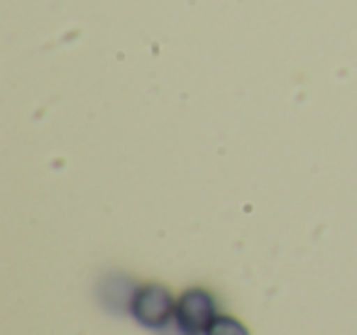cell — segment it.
Segmentation results:
<instances>
[{"label":"cell","mask_w":357,"mask_h":335,"mask_svg":"<svg viewBox=\"0 0 357 335\" xmlns=\"http://www.w3.org/2000/svg\"><path fill=\"white\" fill-rule=\"evenodd\" d=\"M176 311V301L169 294V289L159 284H144L135 289L132 299H130V313L135 315L139 325L152 330H162L169 325Z\"/></svg>","instance_id":"cell-1"},{"label":"cell","mask_w":357,"mask_h":335,"mask_svg":"<svg viewBox=\"0 0 357 335\" xmlns=\"http://www.w3.org/2000/svg\"><path fill=\"white\" fill-rule=\"evenodd\" d=\"M215 315V299L206 289H186L176 299L174 320L186 335H204Z\"/></svg>","instance_id":"cell-2"},{"label":"cell","mask_w":357,"mask_h":335,"mask_svg":"<svg viewBox=\"0 0 357 335\" xmlns=\"http://www.w3.org/2000/svg\"><path fill=\"white\" fill-rule=\"evenodd\" d=\"M206 335H250V330L240 323L238 318H230V315H215L211 328L206 330Z\"/></svg>","instance_id":"cell-3"},{"label":"cell","mask_w":357,"mask_h":335,"mask_svg":"<svg viewBox=\"0 0 357 335\" xmlns=\"http://www.w3.org/2000/svg\"><path fill=\"white\" fill-rule=\"evenodd\" d=\"M162 335H186V333L178 328V325H176V328H169V325H167V328H162Z\"/></svg>","instance_id":"cell-4"}]
</instances>
